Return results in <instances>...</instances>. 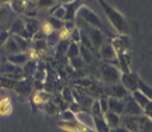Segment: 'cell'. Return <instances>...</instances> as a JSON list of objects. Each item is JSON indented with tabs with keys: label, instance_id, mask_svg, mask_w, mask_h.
I'll return each instance as SVG.
<instances>
[{
	"label": "cell",
	"instance_id": "ee69618b",
	"mask_svg": "<svg viewBox=\"0 0 152 132\" xmlns=\"http://www.w3.org/2000/svg\"><path fill=\"white\" fill-rule=\"evenodd\" d=\"M99 106H100V110H102V113H105L106 111H108V98L106 97H102L100 99H98Z\"/></svg>",
	"mask_w": 152,
	"mask_h": 132
},
{
	"label": "cell",
	"instance_id": "52a82bcc",
	"mask_svg": "<svg viewBox=\"0 0 152 132\" xmlns=\"http://www.w3.org/2000/svg\"><path fill=\"white\" fill-rule=\"evenodd\" d=\"M0 72H1L2 76H6V77H9V78H19V77H21L23 75L22 68L17 66V65L11 64L9 62L0 67Z\"/></svg>",
	"mask_w": 152,
	"mask_h": 132
},
{
	"label": "cell",
	"instance_id": "db71d44e",
	"mask_svg": "<svg viewBox=\"0 0 152 132\" xmlns=\"http://www.w3.org/2000/svg\"><path fill=\"white\" fill-rule=\"evenodd\" d=\"M88 132H95V131H91H91H88Z\"/></svg>",
	"mask_w": 152,
	"mask_h": 132
},
{
	"label": "cell",
	"instance_id": "1f68e13d",
	"mask_svg": "<svg viewBox=\"0 0 152 132\" xmlns=\"http://www.w3.org/2000/svg\"><path fill=\"white\" fill-rule=\"evenodd\" d=\"M60 119L62 121H72L75 120V113L72 112L69 109H65L60 113Z\"/></svg>",
	"mask_w": 152,
	"mask_h": 132
},
{
	"label": "cell",
	"instance_id": "d6986e66",
	"mask_svg": "<svg viewBox=\"0 0 152 132\" xmlns=\"http://www.w3.org/2000/svg\"><path fill=\"white\" fill-rule=\"evenodd\" d=\"M110 95L111 97H115V98L125 99L128 96V90L122 86L121 84L116 83V84H113V86H111Z\"/></svg>",
	"mask_w": 152,
	"mask_h": 132
},
{
	"label": "cell",
	"instance_id": "83f0119b",
	"mask_svg": "<svg viewBox=\"0 0 152 132\" xmlns=\"http://www.w3.org/2000/svg\"><path fill=\"white\" fill-rule=\"evenodd\" d=\"M138 90H140L143 95H145L148 98L151 99L152 97V90H151V87L145 85L142 80H141L139 77H138Z\"/></svg>",
	"mask_w": 152,
	"mask_h": 132
},
{
	"label": "cell",
	"instance_id": "6da1fadb",
	"mask_svg": "<svg viewBox=\"0 0 152 132\" xmlns=\"http://www.w3.org/2000/svg\"><path fill=\"white\" fill-rule=\"evenodd\" d=\"M98 2L103 9L105 15L107 17L108 21L114 26V29H116L119 33H126L128 31V28H127V23L124 19V17L116 9L111 7L110 4H107L105 0H98Z\"/></svg>",
	"mask_w": 152,
	"mask_h": 132
},
{
	"label": "cell",
	"instance_id": "681fc988",
	"mask_svg": "<svg viewBox=\"0 0 152 132\" xmlns=\"http://www.w3.org/2000/svg\"><path fill=\"white\" fill-rule=\"evenodd\" d=\"M113 132H130L128 129H126L125 127H118V128H116V129H113L111 130Z\"/></svg>",
	"mask_w": 152,
	"mask_h": 132
},
{
	"label": "cell",
	"instance_id": "e0dca14e",
	"mask_svg": "<svg viewBox=\"0 0 152 132\" xmlns=\"http://www.w3.org/2000/svg\"><path fill=\"white\" fill-rule=\"evenodd\" d=\"M130 96L132 97V99L134 100V101L137 102L138 105L140 106L141 108L143 109L145 106L149 105V104H151L152 100L150 98H148L145 95H143L142 93H141L140 90H138V89H136V90H133L130 93Z\"/></svg>",
	"mask_w": 152,
	"mask_h": 132
},
{
	"label": "cell",
	"instance_id": "4fadbf2b",
	"mask_svg": "<svg viewBox=\"0 0 152 132\" xmlns=\"http://www.w3.org/2000/svg\"><path fill=\"white\" fill-rule=\"evenodd\" d=\"M83 4V1L82 0H75L71 4H64L65 6V17L64 20L65 21H71V20H74V18L76 17V12L78 10V8Z\"/></svg>",
	"mask_w": 152,
	"mask_h": 132
},
{
	"label": "cell",
	"instance_id": "5b68a950",
	"mask_svg": "<svg viewBox=\"0 0 152 132\" xmlns=\"http://www.w3.org/2000/svg\"><path fill=\"white\" fill-rule=\"evenodd\" d=\"M120 80H121V85L129 93L138 89V76L134 73H121Z\"/></svg>",
	"mask_w": 152,
	"mask_h": 132
},
{
	"label": "cell",
	"instance_id": "c3c4849f",
	"mask_svg": "<svg viewBox=\"0 0 152 132\" xmlns=\"http://www.w3.org/2000/svg\"><path fill=\"white\" fill-rule=\"evenodd\" d=\"M69 110H71L72 112H74V113H77V112H80V111H82V108H80V104H78V102L73 101V102H71Z\"/></svg>",
	"mask_w": 152,
	"mask_h": 132
},
{
	"label": "cell",
	"instance_id": "4316f807",
	"mask_svg": "<svg viewBox=\"0 0 152 132\" xmlns=\"http://www.w3.org/2000/svg\"><path fill=\"white\" fill-rule=\"evenodd\" d=\"M24 26H26V23H24L23 20H21V19L15 20V22L11 24V26H10L9 32L11 34H19L20 32L24 29Z\"/></svg>",
	"mask_w": 152,
	"mask_h": 132
},
{
	"label": "cell",
	"instance_id": "d4e9b609",
	"mask_svg": "<svg viewBox=\"0 0 152 132\" xmlns=\"http://www.w3.org/2000/svg\"><path fill=\"white\" fill-rule=\"evenodd\" d=\"M39 23L37 20L32 19V20H29L27 23H26V26H24V29L27 31L28 33L30 34L31 36H33L37 32H39Z\"/></svg>",
	"mask_w": 152,
	"mask_h": 132
},
{
	"label": "cell",
	"instance_id": "e575fe53",
	"mask_svg": "<svg viewBox=\"0 0 152 132\" xmlns=\"http://www.w3.org/2000/svg\"><path fill=\"white\" fill-rule=\"evenodd\" d=\"M0 83L2 87H6V88H13L15 85V82L13 79L6 77V76H0Z\"/></svg>",
	"mask_w": 152,
	"mask_h": 132
},
{
	"label": "cell",
	"instance_id": "74e56055",
	"mask_svg": "<svg viewBox=\"0 0 152 132\" xmlns=\"http://www.w3.org/2000/svg\"><path fill=\"white\" fill-rule=\"evenodd\" d=\"M50 24L52 26V28H53L54 30H60L61 28H63V26H64V22H63V20H60V19H56V18H50L49 20Z\"/></svg>",
	"mask_w": 152,
	"mask_h": 132
},
{
	"label": "cell",
	"instance_id": "60d3db41",
	"mask_svg": "<svg viewBox=\"0 0 152 132\" xmlns=\"http://www.w3.org/2000/svg\"><path fill=\"white\" fill-rule=\"evenodd\" d=\"M38 53L42 52L45 50V41L44 39H41V40H34V49Z\"/></svg>",
	"mask_w": 152,
	"mask_h": 132
},
{
	"label": "cell",
	"instance_id": "836d02e7",
	"mask_svg": "<svg viewBox=\"0 0 152 132\" xmlns=\"http://www.w3.org/2000/svg\"><path fill=\"white\" fill-rule=\"evenodd\" d=\"M62 97L64 99L66 102H73L75 101V99H74V95L73 93L71 91V89H69L67 87H65L62 89Z\"/></svg>",
	"mask_w": 152,
	"mask_h": 132
},
{
	"label": "cell",
	"instance_id": "484cf974",
	"mask_svg": "<svg viewBox=\"0 0 152 132\" xmlns=\"http://www.w3.org/2000/svg\"><path fill=\"white\" fill-rule=\"evenodd\" d=\"M69 58H72V57L80 56V45L78 43H74V42H69V45L67 47V51L65 53Z\"/></svg>",
	"mask_w": 152,
	"mask_h": 132
},
{
	"label": "cell",
	"instance_id": "ba28073f",
	"mask_svg": "<svg viewBox=\"0 0 152 132\" xmlns=\"http://www.w3.org/2000/svg\"><path fill=\"white\" fill-rule=\"evenodd\" d=\"M62 130H64L66 132H88L91 131L88 128H86L85 125L80 123L78 121L72 120V121H62L60 125H58Z\"/></svg>",
	"mask_w": 152,
	"mask_h": 132
},
{
	"label": "cell",
	"instance_id": "f1b7e54d",
	"mask_svg": "<svg viewBox=\"0 0 152 132\" xmlns=\"http://www.w3.org/2000/svg\"><path fill=\"white\" fill-rule=\"evenodd\" d=\"M69 45V40H63V41H58V43L56 44V55L57 56H61L63 54L66 53L67 47Z\"/></svg>",
	"mask_w": 152,
	"mask_h": 132
},
{
	"label": "cell",
	"instance_id": "11a10c76",
	"mask_svg": "<svg viewBox=\"0 0 152 132\" xmlns=\"http://www.w3.org/2000/svg\"><path fill=\"white\" fill-rule=\"evenodd\" d=\"M109 132H113V131H111V130H109Z\"/></svg>",
	"mask_w": 152,
	"mask_h": 132
},
{
	"label": "cell",
	"instance_id": "816d5d0a",
	"mask_svg": "<svg viewBox=\"0 0 152 132\" xmlns=\"http://www.w3.org/2000/svg\"><path fill=\"white\" fill-rule=\"evenodd\" d=\"M4 11L2 9H0V21L4 19Z\"/></svg>",
	"mask_w": 152,
	"mask_h": 132
},
{
	"label": "cell",
	"instance_id": "44dd1931",
	"mask_svg": "<svg viewBox=\"0 0 152 132\" xmlns=\"http://www.w3.org/2000/svg\"><path fill=\"white\" fill-rule=\"evenodd\" d=\"M50 15H52L53 18L60 20H64L65 17V6L64 4H55L52 7V9L50 10Z\"/></svg>",
	"mask_w": 152,
	"mask_h": 132
},
{
	"label": "cell",
	"instance_id": "9a60e30c",
	"mask_svg": "<svg viewBox=\"0 0 152 132\" xmlns=\"http://www.w3.org/2000/svg\"><path fill=\"white\" fill-rule=\"evenodd\" d=\"M125 109V100L124 99H118L115 97L108 98V110L113 111L116 114H124Z\"/></svg>",
	"mask_w": 152,
	"mask_h": 132
},
{
	"label": "cell",
	"instance_id": "b9f144b4",
	"mask_svg": "<svg viewBox=\"0 0 152 132\" xmlns=\"http://www.w3.org/2000/svg\"><path fill=\"white\" fill-rule=\"evenodd\" d=\"M57 36H58V40L60 41H63V40H69V31L67 29H65L64 26L60 29V32L57 33Z\"/></svg>",
	"mask_w": 152,
	"mask_h": 132
},
{
	"label": "cell",
	"instance_id": "5bb4252c",
	"mask_svg": "<svg viewBox=\"0 0 152 132\" xmlns=\"http://www.w3.org/2000/svg\"><path fill=\"white\" fill-rule=\"evenodd\" d=\"M7 61L9 63H11V64L17 65V66L21 67V66H24V65L29 62V54L26 52L10 54V55L7 57Z\"/></svg>",
	"mask_w": 152,
	"mask_h": 132
},
{
	"label": "cell",
	"instance_id": "2e32d148",
	"mask_svg": "<svg viewBox=\"0 0 152 132\" xmlns=\"http://www.w3.org/2000/svg\"><path fill=\"white\" fill-rule=\"evenodd\" d=\"M103 118L110 130L120 127V117H119V114H116L115 112L108 110L103 114Z\"/></svg>",
	"mask_w": 152,
	"mask_h": 132
},
{
	"label": "cell",
	"instance_id": "30bf717a",
	"mask_svg": "<svg viewBox=\"0 0 152 132\" xmlns=\"http://www.w3.org/2000/svg\"><path fill=\"white\" fill-rule=\"evenodd\" d=\"M104 35H105V34H104L102 31H99L98 29H96V28H88L87 36H88V39H89L91 43L95 46V47H100V46L103 45L104 40H105V36H104Z\"/></svg>",
	"mask_w": 152,
	"mask_h": 132
},
{
	"label": "cell",
	"instance_id": "3957f363",
	"mask_svg": "<svg viewBox=\"0 0 152 132\" xmlns=\"http://www.w3.org/2000/svg\"><path fill=\"white\" fill-rule=\"evenodd\" d=\"M121 72L113 64H104L102 67V77L106 83L116 84L120 80Z\"/></svg>",
	"mask_w": 152,
	"mask_h": 132
},
{
	"label": "cell",
	"instance_id": "d590c367",
	"mask_svg": "<svg viewBox=\"0 0 152 132\" xmlns=\"http://www.w3.org/2000/svg\"><path fill=\"white\" fill-rule=\"evenodd\" d=\"M48 36V39H46V43H48V45L49 46H55L58 43V36H57V33H55V32H52L51 34H49V35H46Z\"/></svg>",
	"mask_w": 152,
	"mask_h": 132
},
{
	"label": "cell",
	"instance_id": "7c38bea8",
	"mask_svg": "<svg viewBox=\"0 0 152 132\" xmlns=\"http://www.w3.org/2000/svg\"><path fill=\"white\" fill-rule=\"evenodd\" d=\"M99 53H100L102 58H104L107 62H116L117 61V53L113 47L111 43H106L100 46Z\"/></svg>",
	"mask_w": 152,
	"mask_h": 132
},
{
	"label": "cell",
	"instance_id": "ac0fdd59",
	"mask_svg": "<svg viewBox=\"0 0 152 132\" xmlns=\"http://www.w3.org/2000/svg\"><path fill=\"white\" fill-rule=\"evenodd\" d=\"M12 112V102L10 97L4 96L0 98V116H10Z\"/></svg>",
	"mask_w": 152,
	"mask_h": 132
},
{
	"label": "cell",
	"instance_id": "bcb514c9",
	"mask_svg": "<svg viewBox=\"0 0 152 132\" xmlns=\"http://www.w3.org/2000/svg\"><path fill=\"white\" fill-rule=\"evenodd\" d=\"M45 105V107H44V109H45V111L48 113H50V114H53V113H55L57 111V107L54 104H51L50 101H48L46 104H44Z\"/></svg>",
	"mask_w": 152,
	"mask_h": 132
},
{
	"label": "cell",
	"instance_id": "d6a6232c",
	"mask_svg": "<svg viewBox=\"0 0 152 132\" xmlns=\"http://www.w3.org/2000/svg\"><path fill=\"white\" fill-rule=\"evenodd\" d=\"M69 39L74 43H80V30L77 26H74L73 30L69 32Z\"/></svg>",
	"mask_w": 152,
	"mask_h": 132
},
{
	"label": "cell",
	"instance_id": "f35d334b",
	"mask_svg": "<svg viewBox=\"0 0 152 132\" xmlns=\"http://www.w3.org/2000/svg\"><path fill=\"white\" fill-rule=\"evenodd\" d=\"M38 7L40 8H52L56 4L54 0H37Z\"/></svg>",
	"mask_w": 152,
	"mask_h": 132
},
{
	"label": "cell",
	"instance_id": "4dcf8cb0",
	"mask_svg": "<svg viewBox=\"0 0 152 132\" xmlns=\"http://www.w3.org/2000/svg\"><path fill=\"white\" fill-rule=\"evenodd\" d=\"M13 88H15L17 90L22 94H28L31 89V85L28 82H19V83H15Z\"/></svg>",
	"mask_w": 152,
	"mask_h": 132
},
{
	"label": "cell",
	"instance_id": "cb8c5ba5",
	"mask_svg": "<svg viewBox=\"0 0 152 132\" xmlns=\"http://www.w3.org/2000/svg\"><path fill=\"white\" fill-rule=\"evenodd\" d=\"M12 39L15 41L17 45L19 46L20 51L26 52V51H28V50L30 49V43H29V41L26 40V39L21 38V36L18 35V34H12Z\"/></svg>",
	"mask_w": 152,
	"mask_h": 132
},
{
	"label": "cell",
	"instance_id": "8992f818",
	"mask_svg": "<svg viewBox=\"0 0 152 132\" xmlns=\"http://www.w3.org/2000/svg\"><path fill=\"white\" fill-rule=\"evenodd\" d=\"M125 116H141L143 114V109L137 102L132 99L131 96H127L125 100V109H124Z\"/></svg>",
	"mask_w": 152,
	"mask_h": 132
},
{
	"label": "cell",
	"instance_id": "ffe728a7",
	"mask_svg": "<svg viewBox=\"0 0 152 132\" xmlns=\"http://www.w3.org/2000/svg\"><path fill=\"white\" fill-rule=\"evenodd\" d=\"M118 65H119V69L121 73H128L131 72L130 71V57L128 55V53H125V54H121V55H118L117 56V61Z\"/></svg>",
	"mask_w": 152,
	"mask_h": 132
},
{
	"label": "cell",
	"instance_id": "8fae6325",
	"mask_svg": "<svg viewBox=\"0 0 152 132\" xmlns=\"http://www.w3.org/2000/svg\"><path fill=\"white\" fill-rule=\"evenodd\" d=\"M75 120L78 121L80 123H82L83 125H85L86 128H88L91 131H95V122H94V117L89 114L87 112H83V111H80V112L75 113Z\"/></svg>",
	"mask_w": 152,
	"mask_h": 132
},
{
	"label": "cell",
	"instance_id": "f546056e",
	"mask_svg": "<svg viewBox=\"0 0 152 132\" xmlns=\"http://www.w3.org/2000/svg\"><path fill=\"white\" fill-rule=\"evenodd\" d=\"M4 46H6V50H7L9 53L15 54V53H17V52H20L19 46L17 45V43H15V41L12 39V36H10V38L8 39V41L6 42Z\"/></svg>",
	"mask_w": 152,
	"mask_h": 132
},
{
	"label": "cell",
	"instance_id": "f5cc1de1",
	"mask_svg": "<svg viewBox=\"0 0 152 132\" xmlns=\"http://www.w3.org/2000/svg\"><path fill=\"white\" fill-rule=\"evenodd\" d=\"M1 88H4V87H2V85H1V83H0V89H1Z\"/></svg>",
	"mask_w": 152,
	"mask_h": 132
},
{
	"label": "cell",
	"instance_id": "7dc6e473",
	"mask_svg": "<svg viewBox=\"0 0 152 132\" xmlns=\"http://www.w3.org/2000/svg\"><path fill=\"white\" fill-rule=\"evenodd\" d=\"M71 60V65H72L74 68H80L82 65H83V60L80 58V56H76V57H72L69 58Z\"/></svg>",
	"mask_w": 152,
	"mask_h": 132
},
{
	"label": "cell",
	"instance_id": "7a4b0ae2",
	"mask_svg": "<svg viewBox=\"0 0 152 132\" xmlns=\"http://www.w3.org/2000/svg\"><path fill=\"white\" fill-rule=\"evenodd\" d=\"M76 15L80 18L82 20H84L85 22L89 24L91 28H96V29H98L99 31H102L104 34H107L108 36H110V33H109V31L107 29L106 26H104V22L102 21V19L99 18V15L94 12L93 10H91L88 7L86 6H84L82 4L80 8H78V10L76 12Z\"/></svg>",
	"mask_w": 152,
	"mask_h": 132
},
{
	"label": "cell",
	"instance_id": "7bdbcfd3",
	"mask_svg": "<svg viewBox=\"0 0 152 132\" xmlns=\"http://www.w3.org/2000/svg\"><path fill=\"white\" fill-rule=\"evenodd\" d=\"M53 31H54V29L52 28V26L50 24L49 20L43 22V24H42V32H43V34H45V35H49V34H51L52 32H53Z\"/></svg>",
	"mask_w": 152,
	"mask_h": 132
},
{
	"label": "cell",
	"instance_id": "ab89813d",
	"mask_svg": "<svg viewBox=\"0 0 152 132\" xmlns=\"http://www.w3.org/2000/svg\"><path fill=\"white\" fill-rule=\"evenodd\" d=\"M82 53V56H83V60L86 62V63H91V55L89 51H88L87 47H85V46H82L80 47V54Z\"/></svg>",
	"mask_w": 152,
	"mask_h": 132
},
{
	"label": "cell",
	"instance_id": "8d00e7d4",
	"mask_svg": "<svg viewBox=\"0 0 152 132\" xmlns=\"http://www.w3.org/2000/svg\"><path fill=\"white\" fill-rule=\"evenodd\" d=\"M91 116H93V117L103 116L102 110H100V106H99L98 100H94V102L91 104Z\"/></svg>",
	"mask_w": 152,
	"mask_h": 132
},
{
	"label": "cell",
	"instance_id": "9c48e42d",
	"mask_svg": "<svg viewBox=\"0 0 152 132\" xmlns=\"http://www.w3.org/2000/svg\"><path fill=\"white\" fill-rule=\"evenodd\" d=\"M141 116H125L122 119L124 127L128 129L130 132H139L140 131Z\"/></svg>",
	"mask_w": 152,
	"mask_h": 132
},
{
	"label": "cell",
	"instance_id": "f907efd6",
	"mask_svg": "<svg viewBox=\"0 0 152 132\" xmlns=\"http://www.w3.org/2000/svg\"><path fill=\"white\" fill-rule=\"evenodd\" d=\"M56 4H71L73 1H75V0H54Z\"/></svg>",
	"mask_w": 152,
	"mask_h": 132
},
{
	"label": "cell",
	"instance_id": "7402d4cb",
	"mask_svg": "<svg viewBox=\"0 0 152 132\" xmlns=\"http://www.w3.org/2000/svg\"><path fill=\"white\" fill-rule=\"evenodd\" d=\"M48 101H50V95L45 91H37L33 96V102L37 106L44 105Z\"/></svg>",
	"mask_w": 152,
	"mask_h": 132
},
{
	"label": "cell",
	"instance_id": "277c9868",
	"mask_svg": "<svg viewBox=\"0 0 152 132\" xmlns=\"http://www.w3.org/2000/svg\"><path fill=\"white\" fill-rule=\"evenodd\" d=\"M129 44L130 40L126 34L117 35L111 41V45H113V47H114L116 53H117V56L118 55H121V54H125V53H128Z\"/></svg>",
	"mask_w": 152,
	"mask_h": 132
},
{
	"label": "cell",
	"instance_id": "603a6c76",
	"mask_svg": "<svg viewBox=\"0 0 152 132\" xmlns=\"http://www.w3.org/2000/svg\"><path fill=\"white\" fill-rule=\"evenodd\" d=\"M94 122H95V130L96 132H109L110 129L108 128L107 123L104 120L103 116H97L94 117Z\"/></svg>",
	"mask_w": 152,
	"mask_h": 132
},
{
	"label": "cell",
	"instance_id": "f6af8a7d",
	"mask_svg": "<svg viewBox=\"0 0 152 132\" xmlns=\"http://www.w3.org/2000/svg\"><path fill=\"white\" fill-rule=\"evenodd\" d=\"M10 34L11 33H10L9 31H2V32H0V46H2L6 44V42L8 41V39L11 36Z\"/></svg>",
	"mask_w": 152,
	"mask_h": 132
}]
</instances>
